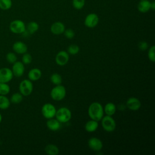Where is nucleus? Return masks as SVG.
Returning <instances> with one entry per match:
<instances>
[{
  "mask_svg": "<svg viewBox=\"0 0 155 155\" xmlns=\"http://www.w3.org/2000/svg\"><path fill=\"white\" fill-rule=\"evenodd\" d=\"M2 116H1V113H0V123H1V121H2Z\"/></svg>",
  "mask_w": 155,
  "mask_h": 155,
  "instance_id": "36",
  "label": "nucleus"
},
{
  "mask_svg": "<svg viewBox=\"0 0 155 155\" xmlns=\"http://www.w3.org/2000/svg\"><path fill=\"white\" fill-rule=\"evenodd\" d=\"M45 152L48 155H57L59 153V149L56 145L50 143L45 147Z\"/></svg>",
  "mask_w": 155,
  "mask_h": 155,
  "instance_id": "21",
  "label": "nucleus"
},
{
  "mask_svg": "<svg viewBox=\"0 0 155 155\" xmlns=\"http://www.w3.org/2000/svg\"><path fill=\"white\" fill-rule=\"evenodd\" d=\"M140 1H141V0H140Z\"/></svg>",
  "mask_w": 155,
  "mask_h": 155,
  "instance_id": "37",
  "label": "nucleus"
},
{
  "mask_svg": "<svg viewBox=\"0 0 155 155\" xmlns=\"http://www.w3.org/2000/svg\"><path fill=\"white\" fill-rule=\"evenodd\" d=\"M56 108L54 105L50 103H46L42 107L41 113L42 116L47 119L53 118L55 116Z\"/></svg>",
  "mask_w": 155,
  "mask_h": 155,
  "instance_id": "7",
  "label": "nucleus"
},
{
  "mask_svg": "<svg viewBox=\"0 0 155 155\" xmlns=\"http://www.w3.org/2000/svg\"><path fill=\"white\" fill-rule=\"evenodd\" d=\"M42 76V72L40 69L38 68H33L31 69L28 73V79L31 81H36L39 80Z\"/></svg>",
  "mask_w": 155,
  "mask_h": 155,
  "instance_id": "16",
  "label": "nucleus"
},
{
  "mask_svg": "<svg viewBox=\"0 0 155 155\" xmlns=\"http://www.w3.org/2000/svg\"><path fill=\"white\" fill-rule=\"evenodd\" d=\"M66 96V89L61 85H56L50 91V96L52 99L56 101H62Z\"/></svg>",
  "mask_w": 155,
  "mask_h": 155,
  "instance_id": "3",
  "label": "nucleus"
},
{
  "mask_svg": "<svg viewBox=\"0 0 155 155\" xmlns=\"http://www.w3.org/2000/svg\"><path fill=\"white\" fill-rule=\"evenodd\" d=\"M88 145L91 150L94 151H99L103 148L102 140L96 137H92L89 139L88 140Z\"/></svg>",
  "mask_w": 155,
  "mask_h": 155,
  "instance_id": "11",
  "label": "nucleus"
},
{
  "mask_svg": "<svg viewBox=\"0 0 155 155\" xmlns=\"http://www.w3.org/2000/svg\"><path fill=\"white\" fill-rule=\"evenodd\" d=\"M69 61V54L67 51L62 50L59 51L55 57V62L59 66L66 65Z\"/></svg>",
  "mask_w": 155,
  "mask_h": 155,
  "instance_id": "8",
  "label": "nucleus"
},
{
  "mask_svg": "<svg viewBox=\"0 0 155 155\" xmlns=\"http://www.w3.org/2000/svg\"><path fill=\"white\" fill-rule=\"evenodd\" d=\"M32 61V56L30 53H25L23 54L22 57V62L24 65L30 64Z\"/></svg>",
  "mask_w": 155,
  "mask_h": 155,
  "instance_id": "30",
  "label": "nucleus"
},
{
  "mask_svg": "<svg viewBox=\"0 0 155 155\" xmlns=\"http://www.w3.org/2000/svg\"><path fill=\"white\" fill-rule=\"evenodd\" d=\"M33 90V85L30 80L24 79L20 82L19 85V90L23 96H29L32 93Z\"/></svg>",
  "mask_w": 155,
  "mask_h": 155,
  "instance_id": "5",
  "label": "nucleus"
},
{
  "mask_svg": "<svg viewBox=\"0 0 155 155\" xmlns=\"http://www.w3.org/2000/svg\"><path fill=\"white\" fill-rule=\"evenodd\" d=\"M50 81L52 84H53L55 85H61L62 82V76L58 74V73H53L50 77Z\"/></svg>",
  "mask_w": 155,
  "mask_h": 155,
  "instance_id": "24",
  "label": "nucleus"
},
{
  "mask_svg": "<svg viewBox=\"0 0 155 155\" xmlns=\"http://www.w3.org/2000/svg\"><path fill=\"white\" fill-rule=\"evenodd\" d=\"M151 2L148 0H141L137 4L138 11L140 13H144L148 12L151 10Z\"/></svg>",
  "mask_w": 155,
  "mask_h": 155,
  "instance_id": "18",
  "label": "nucleus"
},
{
  "mask_svg": "<svg viewBox=\"0 0 155 155\" xmlns=\"http://www.w3.org/2000/svg\"><path fill=\"white\" fill-rule=\"evenodd\" d=\"M13 77V74L11 69L4 67L0 69V82L7 83L10 82Z\"/></svg>",
  "mask_w": 155,
  "mask_h": 155,
  "instance_id": "10",
  "label": "nucleus"
},
{
  "mask_svg": "<svg viewBox=\"0 0 155 155\" xmlns=\"http://www.w3.org/2000/svg\"><path fill=\"white\" fill-rule=\"evenodd\" d=\"M155 46L152 45L150 47L148 51V58L150 61L154 62L155 61Z\"/></svg>",
  "mask_w": 155,
  "mask_h": 155,
  "instance_id": "32",
  "label": "nucleus"
},
{
  "mask_svg": "<svg viewBox=\"0 0 155 155\" xmlns=\"http://www.w3.org/2000/svg\"><path fill=\"white\" fill-rule=\"evenodd\" d=\"M98 126V121L91 119L85 124V130L88 133H93L97 129Z\"/></svg>",
  "mask_w": 155,
  "mask_h": 155,
  "instance_id": "19",
  "label": "nucleus"
},
{
  "mask_svg": "<svg viewBox=\"0 0 155 155\" xmlns=\"http://www.w3.org/2000/svg\"><path fill=\"white\" fill-rule=\"evenodd\" d=\"M12 6V0H0V8L4 10L10 9Z\"/></svg>",
  "mask_w": 155,
  "mask_h": 155,
  "instance_id": "27",
  "label": "nucleus"
},
{
  "mask_svg": "<svg viewBox=\"0 0 155 155\" xmlns=\"http://www.w3.org/2000/svg\"><path fill=\"white\" fill-rule=\"evenodd\" d=\"M88 114L91 119L99 121L104 116V108L99 102H94L88 107Z\"/></svg>",
  "mask_w": 155,
  "mask_h": 155,
  "instance_id": "1",
  "label": "nucleus"
},
{
  "mask_svg": "<svg viewBox=\"0 0 155 155\" xmlns=\"http://www.w3.org/2000/svg\"><path fill=\"white\" fill-rule=\"evenodd\" d=\"M72 4L75 9L81 10L85 5V0H73Z\"/></svg>",
  "mask_w": 155,
  "mask_h": 155,
  "instance_id": "29",
  "label": "nucleus"
},
{
  "mask_svg": "<svg viewBox=\"0 0 155 155\" xmlns=\"http://www.w3.org/2000/svg\"><path fill=\"white\" fill-rule=\"evenodd\" d=\"M101 120L102 127L105 131L113 132L116 129V121L111 116L106 115L105 116H103Z\"/></svg>",
  "mask_w": 155,
  "mask_h": 155,
  "instance_id": "4",
  "label": "nucleus"
},
{
  "mask_svg": "<svg viewBox=\"0 0 155 155\" xmlns=\"http://www.w3.org/2000/svg\"><path fill=\"white\" fill-rule=\"evenodd\" d=\"M99 20V17L96 13H90L86 16L84 24L88 28H94L98 24Z\"/></svg>",
  "mask_w": 155,
  "mask_h": 155,
  "instance_id": "9",
  "label": "nucleus"
},
{
  "mask_svg": "<svg viewBox=\"0 0 155 155\" xmlns=\"http://www.w3.org/2000/svg\"><path fill=\"white\" fill-rule=\"evenodd\" d=\"M126 105L128 109L132 111H137L140 108L141 102L138 98L135 97H130L127 99Z\"/></svg>",
  "mask_w": 155,
  "mask_h": 155,
  "instance_id": "13",
  "label": "nucleus"
},
{
  "mask_svg": "<svg viewBox=\"0 0 155 155\" xmlns=\"http://www.w3.org/2000/svg\"><path fill=\"white\" fill-rule=\"evenodd\" d=\"M65 29L64 24L60 22L57 21L52 24L50 27V31L51 32L55 35H60L62 34Z\"/></svg>",
  "mask_w": 155,
  "mask_h": 155,
  "instance_id": "14",
  "label": "nucleus"
},
{
  "mask_svg": "<svg viewBox=\"0 0 155 155\" xmlns=\"http://www.w3.org/2000/svg\"><path fill=\"white\" fill-rule=\"evenodd\" d=\"M6 60L10 64H13L17 61V56L15 53L13 52H9L6 54Z\"/></svg>",
  "mask_w": 155,
  "mask_h": 155,
  "instance_id": "31",
  "label": "nucleus"
},
{
  "mask_svg": "<svg viewBox=\"0 0 155 155\" xmlns=\"http://www.w3.org/2000/svg\"><path fill=\"white\" fill-rule=\"evenodd\" d=\"M63 33L64 34V36H65V38H67V39H71L73 38L74 35H75L74 31L71 28L65 29Z\"/></svg>",
  "mask_w": 155,
  "mask_h": 155,
  "instance_id": "33",
  "label": "nucleus"
},
{
  "mask_svg": "<svg viewBox=\"0 0 155 155\" xmlns=\"http://www.w3.org/2000/svg\"><path fill=\"white\" fill-rule=\"evenodd\" d=\"M138 47L140 50L145 51V50L148 49V44L146 41H140L138 44Z\"/></svg>",
  "mask_w": 155,
  "mask_h": 155,
  "instance_id": "34",
  "label": "nucleus"
},
{
  "mask_svg": "<svg viewBox=\"0 0 155 155\" xmlns=\"http://www.w3.org/2000/svg\"><path fill=\"white\" fill-rule=\"evenodd\" d=\"M150 7H151V10H154L155 9V2L154 1L151 2Z\"/></svg>",
  "mask_w": 155,
  "mask_h": 155,
  "instance_id": "35",
  "label": "nucleus"
},
{
  "mask_svg": "<svg viewBox=\"0 0 155 155\" xmlns=\"http://www.w3.org/2000/svg\"><path fill=\"white\" fill-rule=\"evenodd\" d=\"M27 45L22 41H16L13 45V51L18 54H23L27 51Z\"/></svg>",
  "mask_w": 155,
  "mask_h": 155,
  "instance_id": "15",
  "label": "nucleus"
},
{
  "mask_svg": "<svg viewBox=\"0 0 155 155\" xmlns=\"http://www.w3.org/2000/svg\"><path fill=\"white\" fill-rule=\"evenodd\" d=\"M104 111L106 115L112 116L116 111V106L113 102H108L104 108Z\"/></svg>",
  "mask_w": 155,
  "mask_h": 155,
  "instance_id": "20",
  "label": "nucleus"
},
{
  "mask_svg": "<svg viewBox=\"0 0 155 155\" xmlns=\"http://www.w3.org/2000/svg\"><path fill=\"white\" fill-rule=\"evenodd\" d=\"M56 119L61 124L68 122L71 118V112L67 107H61L56 110Z\"/></svg>",
  "mask_w": 155,
  "mask_h": 155,
  "instance_id": "2",
  "label": "nucleus"
},
{
  "mask_svg": "<svg viewBox=\"0 0 155 155\" xmlns=\"http://www.w3.org/2000/svg\"><path fill=\"white\" fill-rule=\"evenodd\" d=\"M27 31L30 34H33L39 29V24L35 21L30 22L27 26Z\"/></svg>",
  "mask_w": 155,
  "mask_h": 155,
  "instance_id": "23",
  "label": "nucleus"
},
{
  "mask_svg": "<svg viewBox=\"0 0 155 155\" xmlns=\"http://www.w3.org/2000/svg\"><path fill=\"white\" fill-rule=\"evenodd\" d=\"M23 99V95L19 92V93H13L11 97L10 101V102L15 104H19L22 102Z\"/></svg>",
  "mask_w": 155,
  "mask_h": 155,
  "instance_id": "25",
  "label": "nucleus"
},
{
  "mask_svg": "<svg viewBox=\"0 0 155 155\" xmlns=\"http://www.w3.org/2000/svg\"><path fill=\"white\" fill-rule=\"evenodd\" d=\"M12 71L13 76L18 78L22 76L25 71L24 64L21 61H16L13 64Z\"/></svg>",
  "mask_w": 155,
  "mask_h": 155,
  "instance_id": "12",
  "label": "nucleus"
},
{
  "mask_svg": "<svg viewBox=\"0 0 155 155\" xmlns=\"http://www.w3.org/2000/svg\"><path fill=\"white\" fill-rule=\"evenodd\" d=\"M10 90V86L7 83L0 82V95H7Z\"/></svg>",
  "mask_w": 155,
  "mask_h": 155,
  "instance_id": "26",
  "label": "nucleus"
},
{
  "mask_svg": "<svg viewBox=\"0 0 155 155\" xmlns=\"http://www.w3.org/2000/svg\"><path fill=\"white\" fill-rule=\"evenodd\" d=\"M79 47L76 44H71L67 48V52L69 54L76 55L79 51Z\"/></svg>",
  "mask_w": 155,
  "mask_h": 155,
  "instance_id": "28",
  "label": "nucleus"
},
{
  "mask_svg": "<svg viewBox=\"0 0 155 155\" xmlns=\"http://www.w3.org/2000/svg\"><path fill=\"white\" fill-rule=\"evenodd\" d=\"M10 99L5 95H0V109L6 110L10 105Z\"/></svg>",
  "mask_w": 155,
  "mask_h": 155,
  "instance_id": "22",
  "label": "nucleus"
},
{
  "mask_svg": "<svg viewBox=\"0 0 155 155\" xmlns=\"http://www.w3.org/2000/svg\"><path fill=\"white\" fill-rule=\"evenodd\" d=\"M10 31L15 34H22L26 30V26L24 22L20 19H16L12 21L9 26Z\"/></svg>",
  "mask_w": 155,
  "mask_h": 155,
  "instance_id": "6",
  "label": "nucleus"
},
{
  "mask_svg": "<svg viewBox=\"0 0 155 155\" xmlns=\"http://www.w3.org/2000/svg\"><path fill=\"white\" fill-rule=\"evenodd\" d=\"M46 125L50 130L56 131L59 130L61 127V123L56 119H54L53 117L48 119L46 122Z\"/></svg>",
  "mask_w": 155,
  "mask_h": 155,
  "instance_id": "17",
  "label": "nucleus"
}]
</instances>
